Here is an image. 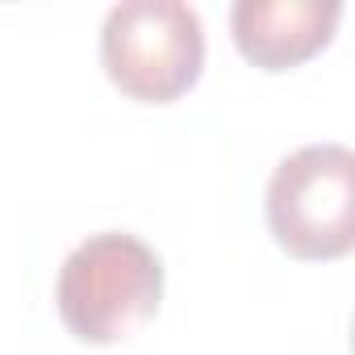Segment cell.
Listing matches in <instances>:
<instances>
[{
	"instance_id": "2",
	"label": "cell",
	"mask_w": 355,
	"mask_h": 355,
	"mask_svg": "<svg viewBox=\"0 0 355 355\" xmlns=\"http://www.w3.org/2000/svg\"><path fill=\"white\" fill-rule=\"evenodd\" d=\"M101 63L113 88L142 105L180 101L205 67L201 13L180 0H125L105 13Z\"/></svg>"
},
{
	"instance_id": "3",
	"label": "cell",
	"mask_w": 355,
	"mask_h": 355,
	"mask_svg": "<svg viewBox=\"0 0 355 355\" xmlns=\"http://www.w3.org/2000/svg\"><path fill=\"white\" fill-rule=\"evenodd\" d=\"M268 230L293 259H343L355 247V155L309 142L284 155L268 180Z\"/></svg>"
},
{
	"instance_id": "4",
	"label": "cell",
	"mask_w": 355,
	"mask_h": 355,
	"mask_svg": "<svg viewBox=\"0 0 355 355\" xmlns=\"http://www.w3.org/2000/svg\"><path fill=\"white\" fill-rule=\"evenodd\" d=\"M338 17V0H239L230 34L239 55L259 71H288L330 46Z\"/></svg>"
},
{
	"instance_id": "1",
	"label": "cell",
	"mask_w": 355,
	"mask_h": 355,
	"mask_svg": "<svg viewBox=\"0 0 355 355\" xmlns=\"http://www.w3.org/2000/svg\"><path fill=\"white\" fill-rule=\"evenodd\" d=\"M55 305L80 343H121L163 305V259L125 230L88 234L59 268Z\"/></svg>"
}]
</instances>
